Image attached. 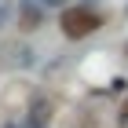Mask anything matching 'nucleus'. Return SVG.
<instances>
[{
	"instance_id": "obj_1",
	"label": "nucleus",
	"mask_w": 128,
	"mask_h": 128,
	"mask_svg": "<svg viewBox=\"0 0 128 128\" xmlns=\"http://www.w3.org/2000/svg\"><path fill=\"white\" fill-rule=\"evenodd\" d=\"M59 26H62V33H66L70 40H80V37H88V33H95L99 26H102V18H99L92 8H66Z\"/></svg>"
},
{
	"instance_id": "obj_2",
	"label": "nucleus",
	"mask_w": 128,
	"mask_h": 128,
	"mask_svg": "<svg viewBox=\"0 0 128 128\" xmlns=\"http://www.w3.org/2000/svg\"><path fill=\"white\" fill-rule=\"evenodd\" d=\"M8 11H11V4H8V0H0V26L8 22Z\"/></svg>"
},
{
	"instance_id": "obj_3",
	"label": "nucleus",
	"mask_w": 128,
	"mask_h": 128,
	"mask_svg": "<svg viewBox=\"0 0 128 128\" xmlns=\"http://www.w3.org/2000/svg\"><path fill=\"white\" fill-rule=\"evenodd\" d=\"M40 4H48V8H55V4H66V0H40Z\"/></svg>"
}]
</instances>
